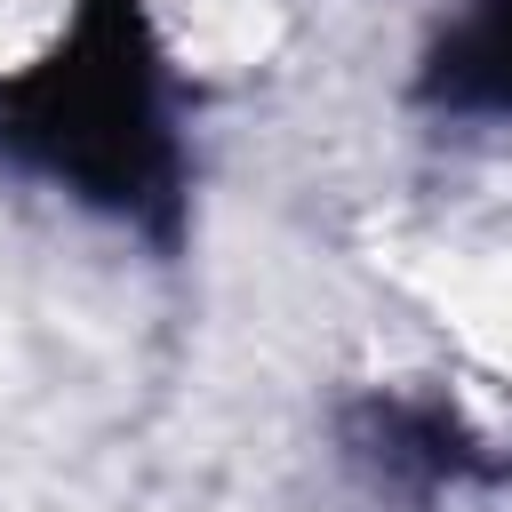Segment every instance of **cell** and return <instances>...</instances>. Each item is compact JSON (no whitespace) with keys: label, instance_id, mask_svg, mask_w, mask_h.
Instances as JSON below:
<instances>
[{"label":"cell","instance_id":"7a4b0ae2","mask_svg":"<svg viewBox=\"0 0 512 512\" xmlns=\"http://www.w3.org/2000/svg\"><path fill=\"white\" fill-rule=\"evenodd\" d=\"M336 464L384 512H512V440L480 432L448 392H352L336 408Z\"/></svg>","mask_w":512,"mask_h":512},{"label":"cell","instance_id":"3957f363","mask_svg":"<svg viewBox=\"0 0 512 512\" xmlns=\"http://www.w3.org/2000/svg\"><path fill=\"white\" fill-rule=\"evenodd\" d=\"M432 120H512V0H456L408 80Z\"/></svg>","mask_w":512,"mask_h":512},{"label":"cell","instance_id":"6da1fadb","mask_svg":"<svg viewBox=\"0 0 512 512\" xmlns=\"http://www.w3.org/2000/svg\"><path fill=\"white\" fill-rule=\"evenodd\" d=\"M0 160L144 232L160 256L184 248V96L144 0H80L32 64L0 72Z\"/></svg>","mask_w":512,"mask_h":512}]
</instances>
